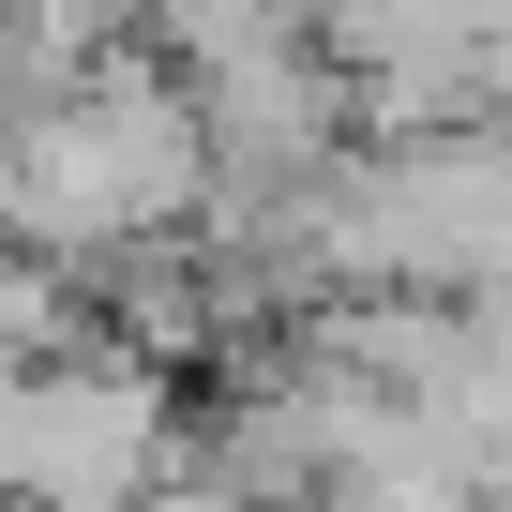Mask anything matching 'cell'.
<instances>
[{
	"instance_id": "cell-1",
	"label": "cell",
	"mask_w": 512,
	"mask_h": 512,
	"mask_svg": "<svg viewBox=\"0 0 512 512\" xmlns=\"http://www.w3.org/2000/svg\"><path fill=\"white\" fill-rule=\"evenodd\" d=\"M166 467V392L91 362V347H16L0 362V497L31 512H136Z\"/></svg>"
}]
</instances>
